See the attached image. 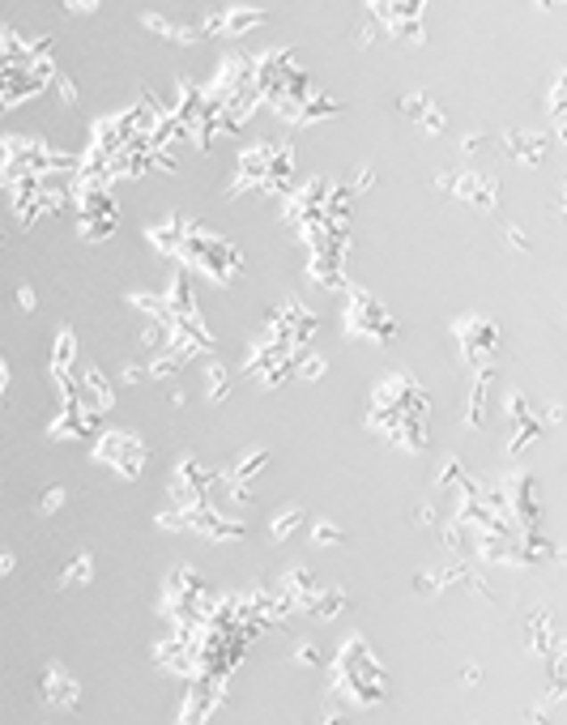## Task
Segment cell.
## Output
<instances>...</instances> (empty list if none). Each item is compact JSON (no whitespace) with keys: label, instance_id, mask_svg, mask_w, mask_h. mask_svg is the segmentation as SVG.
<instances>
[{"label":"cell","instance_id":"obj_1","mask_svg":"<svg viewBox=\"0 0 567 725\" xmlns=\"http://www.w3.org/2000/svg\"><path fill=\"white\" fill-rule=\"evenodd\" d=\"M346 334L350 337H363V342H375V346H389L397 342L401 334V320L375 299L367 286H346Z\"/></svg>","mask_w":567,"mask_h":725},{"label":"cell","instance_id":"obj_2","mask_svg":"<svg viewBox=\"0 0 567 725\" xmlns=\"http://www.w3.org/2000/svg\"><path fill=\"white\" fill-rule=\"evenodd\" d=\"M103 470H111L116 478L124 482H137L141 474H145V461H150V452H145V440L137 432H103L94 440V449H90Z\"/></svg>","mask_w":567,"mask_h":725},{"label":"cell","instance_id":"obj_3","mask_svg":"<svg viewBox=\"0 0 567 725\" xmlns=\"http://www.w3.org/2000/svg\"><path fill=\"white\" fill-rule=\"evenodd\" d=\"M452 337H456V350L465 358V367L495 363V354H499V325L482 312L456 316V320H452Z\"/></svg>","mask_w":567,"mask_h":725},{"label":"cell","instance_id":"obj_4","mask_svg":"<svg viewBox=\"0 0 567 725\" xmlns=\"http://www.w3.org/2000/svg\"><path fill=\"white\" fill-rule=\"evenodd\" d=\"M372 406H389V410H397V414L427 418L431 414V392L414 372H389L372 389Z\"/></svg>","mask_w":567,"mask_h":725},{"label":"cell","instance_id":"obj_5","mask_svg":"<svg viewBox=\"0 0 567 725\" xmlns=\"http://www.w3.org/2000/svg\"><path fill=\"white\" fill-rule=\"evenodd\" d=\"M508 487V512L516 530H538L542 516H546V495H542V478L529 470H516L504 478Z\"/></svg>","mask_w":567,"mask_h":725},{"label":"cell","instance_id":"obj_6","mask_svg":"<svg viewBox=\"0 0 567 725\" xmlns=\"http://www.w3.org/2000/svg\"><path fill=\"white\" fill-rule=\"evenodd\" d=\"M269 107H274L277 119H286V124H294V128H312V124L337 119L341 111H346V103H341V98L316 95V90L303 98V103H286V98H277V103H269Z\"/></svg>","mask_w":567,"mask_h":725},{"label":"cell","instance_id":"obj_7","mask_svg":"<svg viewBox=\"0 0 567 725\" xmlns=\"http://www.w3.org/2000/svg\"><path fill=\"white\" fill-rule=\"evenodd\" d=\"M188 533H201L210 542H239V538H248V521L226 516L214 499H205V504L188 508Z\"/></svg>","mask_w":567,"mask_h":725},{"label":"cell","instance_id":"obj_8","mask_svg":"<svg viewBox=\"0 0 567 725\" xmlns=\"http://www.w3.org/2000/svg\"><path fill=\"white\" fill-rule=\"evenodd\" d=\"M525 653L538 662V666H546L550 657L567 653L563 631L555 628V619H550L546 606H538V610H529L525 614Z\"/></svg>","mask_w":567,"mask_h":725},{"label":"cell","instance_id":"obj_9","mask_svg":"<svg viewBox=\"0 0 567 725\" xmlns=\"http://www.w3.org/2000/svg\"><path fill=\"white\" fill-rule=\"evenodd\" d=\"M73 375H78V406H86V410H94V414L116 410V384L103 375L98 363H78Z\"/></svg>","mask_w":567,"mask_h":725},{"label":"cell","instance_id":"obj_10","mask_svg":"<svg viewBox=\"0 0 567 725\" xmlns=\"http://www.w3.org/2000/svg\"><path fill=\"white\" fill-rule=\"evenodd\" d=\"M490 392H495V363H482L473 367V380L465 389V401H461V427H487V414H490Z\"/></svg>","mask_w":567,"mask_h":725},{"label":"cell","instance_id":"obj_11","mask_svg":"<svg viewBox=\"0 0 567 725\" xmlns=\"http://www.w3.org/2000/svg\"><path fill=\"white\" fill-rule=\"evenodd\" d=\"M499 179L487 176V171H456V184H452V196L456 201H465L470 210L478 214H495V205H499Z\"/></svg>","mask_w":567,"mask_h":725},{"label":"cell","instance_id":"obj_12","mask_svg":"<svg viewBox=\"0 0 567 725\" xmlns=\"http://www.w3.org/2000/svg\"><path fill=\"white\" fill-rule=\"evenodd\" d=\"M39 700L52 708H64V713H73L81 704V683L69 674L64 666H43V679H39Z\"/></svg>","mask_w":567,"mask_h":725},{"label":"cell","instance_id":"obj_13","mask_svg":"<svg viewBox=\"0 0 567 725\" xmlns=\"http://www.w3.org/2000/svg\"><path fill=\"white\" fill-rule=\"evenodd\" d=\"M98 418L103 414L86 410L78 401H69V406H56V418L47 423V435L52 440H90L98 432Z\"/></svg>","mask_w":567,"mask_h":725},{"label":"cell","instance_id":"obj_14","mask_svg":"<svg viewBox=\"0 0 567 725\" xmlns=\"http://www.w3.org/2000/svg\"><path fill=\"white\" fill-rule=\"evenodd\" d=\"M550 133H529V128H508L504 137H499V145H504V154H512L521 167H542L546 162V154H550Z\"/></svg>","mask_w":567,"mask_h":725},{"label":"cell","instance_id":"obj_15","mask_svg":"<svg viewBox=\"0 0 567 725\" xmlns=\"http://www.w3.org/2000/svg\"><path fill=\"white\" fill-rule=\"evenodd\" d=\"M308 282L316 291H329V294H341L350 286L346 277V256L337 252H308Z\"/></svg>","mask_w":567,"mask_h":725},{"label":"cell","instance_id":"obj_16","mask_svg":"<svg viewBox=\"0 0 567 725\" xmlns=\"http://www.w3.org/2000/svg\"><path fill=\"white\" fill-rule=\"evenodd\" d=\"M184 231H188V214H184V210H171L162 222H150V227H145V239H150V248H154L158 256H171V260H176Z\"/></svg>","mask_w":567,"mask_h":725},{"label":"cell","instance_id":"obj_17","mask_svg":"<svg viewBox=\"0 0 567 725\" xmlns=\"http://www.w3.org/2000/svg\"><path fill=\"white\" fill-rule=\"evenodd\" d=\"M282 593H286V602L294 606V614H303V610L312 606V597L320 593V581L312 576V568H303V564H294V568H286V576H282Z\"/></svg>","mask_w":567,"mask_h":725},{"label":"cell","instance_id":"obj_18","mask_svg":"<svg viewBox=\"0 0 567 725\" xmlns=\"http://www.w3.org/2000/svg\"><path fill=\"white\" fill-rule=\"evenodd\" d=\"M162 299H167V308H171V316H176V320L201 312V308H196V291H193V274H188L184 265H176V274H171V282H167Z\"/></svg>","mask_w":567,"mask_h":725},{"label":"cell","instance_id":"obj_19","mask_svg":"<svg viewBox=\"0 0 567 725\" xmlns=\"http://www.w3.org/2000/svg\"><path fill=\"white\" fill-rule=\"evenodd\" d=\"M222 13V35L226 39H243L248 30H256V26H265V9H256V4H226V9H218Z\"/></svg>","mask_w":567,"mask_h":725},{"label":"cell","instance_id":"obj_20","mask_svg":"<svg viewBox=\"0 0 567 725\" xmlns=\"http://www.w3.org/2000/svg\"><path fill=\"white\" fill-rule=\"evenodd\" d=\"M141 26H145V30H154L158 39L176 43V47H193V43L201 39V26H179V21L162 18V13H141Z\"/></svg>","mask_w":567,"mask_h":725},{"label":"cell","instance_id":"obj_21","mask_svg":"<svg viewBox=\"0 0 567 725\" xmlns=\"http://www.w3.org/2000/svg\"><path fill=\"white\" fill-rule=\"evenodd\" d=\"M546 116H550V137L567 141V73H563V69H559V73H555V81H550Z\"/></svg>","mask_w":567,"mask_h":725},{"label":"cell","instance_id":"obj_22","mask_svg":"<svg viewBox=\"0 0 567 725\" xmlns=\"http://www.w3.org/2000/svg\"><path fill=\"white\" fill-rule=\"evenodd\" d=\"M346 606H350V593H346V589L341 585H320V593L312 597V606L303 610V614H312L316 623H333Z\"/></svg>","mask_w":567,"mask_h":725},{"label":"cell","instance_id":"obj_23","mask_svg":"<svg viewBox=\"0 0 567 725\" xmlns=\"http://www.w3.org/2000/svg\"><path fill=\"white\" fill-rule=\"evenodd\" d=\"M176 478H184V482H193V487H201L210 499H214V490H218V482L226 478V474H218V470H210L205 461H196V457H179V465H176Z\"/></svg>","mask_w":567,"mask_h":725},{"label":"cell","instance_id":"obj_24","mask_svg":"<svg viewBox=\"0 0 567 725\" xmlns=\"http://www.w3.org/2000/svg\"><path fill=\"white\" fill-rule=\"evenodd\" d=\"M269 158H274V141H252V145H243V150H239L235 171H239V176L260 179L265 171H269Z\"/></svg>","mask_w":567,"mask_h":725},{"label":"cell","instance_id":"obj_25","mask_svg":"<svg viewBox=\"0 0 567 725\" xmlns=\"http://www.w3.org/2000/svg\"><path fill=\"white\" fill-rule=\"evenodd\" d=\"M124 303L128 308H137L145 320H158V325H171L176 316H171V308H167V299L162 294H154V291H128L124 294Z\"/></svg>","mask_w":567,"mask_h":725},{"label":"cell","instance_id":"obj_26","mask_svg":"<svg viewBox=\"0 0 567 725\" xmlns=\"http://www.w3.org/2000/svg\"><path fill=\"white\" fill-rule=\"evenodd\" d=\"M119 231V214H81L78 218V235L86 243H107Z\"/></svg>","mask_w":567,"mask_h":725},{"label":"cell","instance_id":"obj_27","mask_svg":"<svg viewBox=\"0 0 567 725\" xmlns=\"http://www.w3.org/2000/svg\"><path fill=\"white\" fill-rule=\"evenodd\" d=\"M52 367L56 372H73L78 367V334L69 325L56 329V337H52Z\"/></svg>","mask_w":567,"mask_h":725},{"label":"cell","instance_id":"obj_28","mask_svg":"<svg viewBox=\"0 0 567 725\" xmlns=\"http://www.w3.org/2000/svg\"><path fill=\"white\" fill-rule=\"evenodd\" d=\"M542 432H546V427H542V418H538V414H533V418H525V423H512V427H508V452H512V457H525L529 444H538V440H542Z\"/></svg>","mask_w":567,"mask_h":725},{"label":"cell","instance_id":"obj_29","mask_svg":"<svg viewBox=\"0 0 567 725\" xmlns=\"http://www.w3.org/2000/svg\"><path fill=\"white\" fill-rule=\"evenodd\" d=\"M184 367H188V363H184L176 350H167V346H162V350H150V363H145V380H176Z\"/></svg>","mask_w":567,"mask_h":725},{"label":"cell","instance_id":"obj_30","mask_svg":"<svg viewBox=\"0 0 567 725\" xmlns=\"http://www.w3.org/2000/svg\"><path fill=\"white\" fill-rule=\"evenodd\" d=\"M303 521H308V512L299 508V504H294V508H277V516L269 521V538H274V542H291L294 533L303 530Z\"/></svg>","mask_w":567,"mask_h":725},{"label":"cell","instance_id":"obj_31","mask_svg":"<svg viewBox=\"0 0 567 725\" xmlns=\"http://www.w3.org/2000/svg\"><path fill=\"white\" fill-rule=\"evenodd\" d=\"M90 581H94V555L81 550V555H73V564L60 572V589H81V585H90Z\"/></svg>","mask_w":567,"mask_h":725},{"label":"cell","instance_id":"obj_32","mask_svg":"<svg viewBox=\"0 0 567 725\" xmlns=\"http://www.w3.org/2000/svg\"><path fill=\"white\" fill-rule=\"evenodd\" d=\"M226 397H231V375H226V367L214 358V363L205 367V401H210V406H222Z\"/></svg>","mask_w":567,"mask_h":725},{"label":"cell","instance_id":"obj_33","mask_svg":"<svg viewBox=\"0 0 567 725\" xmlns=\"http://www.w3.org/2000/svg\"><path fill=\"white\" fill-rule=\"evenodd\" d=\"M265 465H269V449H243L235 457V465L226 470V478H256Z\"/></svg>","mask_w":567,"mask_h":725},{"label":"cell","instance_id":"obj_34","mask_svg":"<svg viewBox=\"0 0 567 725\" xmlns=\"http://www.w3.org/2000/svg\"><path fill=\"white\" fill-rule=\"evenodd\" d=\"M218 487L226 490V504H231V508H252V504H256L252 478H222Z\"/></svg>","mask_w":567,"mask_h":725},{"label":"cell","instance_id":"obj_35","mask_svg":"<svg viewBox=\"0 0 567 725\" xmlns=\"http://www.w3.org/2000/svg\"><path fill=\"white\" fill-rule=\"evenodd\" d=\"M167 495H171V504H176L179 512H188V508H196V504H205L210 495L201 487H193V482H184V478H171V487H167Z\"/></svg>","mask_w":567,"mask_h":725},{"label":"cell","instance_id":"obj_36","mask_svg":"<svg viewBox=\"0 0 567 725\" xmlns=\"http://www.w3.org/2000/svg\"><path fill=\"white\" fill-rule=\"evenodd\" d=\"M435 530H440V547L448 550V559H452V555H465V550H470V530H465L461 521L435 525Z\"/></svg>","mask_w":567,"mask_h":725},{"label":"cell","instance_id":"obj_37","mask_svg":"<svg viewBox=\"0 0 567 725\" xmlns=\"http://www.w3.org/2000/svg\"><path fill=\"white\" fill-rule=\"evenodd\" d=\"M525 418H533V401H529L521 389H508L504 392V423H525Z\"/></svg>","mask_w":567,"mask_h":725},{"label":"cell","instance_id":"obj_38","mask_svg":"<svg viewBox=\"0 0 567 725\" xmlns=\"http://www.w3.org/2000/svg\"><path fill=\"white\" fill-rule=\"evenodd\" d=\"M325 372H329V363H325L320 354H312V350H303L299 358H294V375H299L303 384H316V380H325Z\"/></svg>","mask_w":567,"mask_h":725},{"label":"cell","instance_id":"obj_39","mask_svg":"<svg viewBox=\"0 0 567 725\" xmlns=\"http://www.w3.org/2000/svg\"><path fill=\"white\" fill-rule=\"evenodd\" d=\"M461 478H465V465H461L456 457H444V461H440V470H435V490H452Z\"/></svg>","mask_w":567,"mask_h":725},{"label":"cell","instance_id":"obj_40","mask_svg":"<svg viewBox=\"0 0 567 725\" xmlns=\"http://www.w3.org/2000/svg\"><path fill=\"white\" fill-rule=\"evenodd\" d=\"M47 90H56L64 107H78V103H81V95H78V86H73V78H69V73H60V69H52V81H47Z\"/></svg>","mask_w":567,"mask_h":725},{"label":"cell","instance_id":"obj_41","mask_svg":"<svg viewBox=\"0 0 567 725\" xmlns=\"http://www.w3.org/2000/svg\"><path fill=\"white\" fill-rule=\"evenodd\" d=\"M427 107H431V95H427V90H410V95L397 98V111H401L406 119H418L423 111H427Z\"/></svg>","mask_w":567,"mask_h":725},{"label":"cell","instance_id":"obj_42","mask_svg":"<svg viewBox=\"0 0 567 725\" xmlns=\"http://www.w3.org/2000/svg\"><path fill=\"white\" fill-rule=\"evenodd\" d=\"M312 542H316V547H341V542H346V530H341V525H333V521H316V525H312Z\"/></svg>","mask_w":567,"mask_h":725},{"label":"cell","instance_id":"obj_43","mask_svg":"<svg viewBox=\"0 0 567 725\" xmlns=\"http://www.w3.org/2000/svg\"><path fill=\"white\" fill-rule=\"evenodd\" d=\"M154 525L158 530H167V533H188V512H179L176 504H171V508H162L154 516Z\"/></svg>","mask_w":567,"mask_h":725},{"label":"cell","instance_id":"obj_44","mask_svg":"<svg viewBox=\"0 0 567 725\" xmlns=\"http://www.w3.org/2000/svg\"><path fill=\"white\" fill-rule=\"evenodd\" d=\"M372 188H375V167L372 162H358L350 171V193L358 196V193H372Z\"/></svg>","mask_w":567,"mask_h":725},{"label":"cell","instance_id":"obj_45","mask_svg":"<svg viewBox=\"0 0 567 725\" xmlns=\"http://www.w3.org/2000/svg\"><path fill=\"white\" fill-rule=\"evenodd\" d=\"M414 593H418V597H435V593H444V589H440L435 568H418V572H414Z\"/></svg>","mask_w":567,"mask_h":725},{"label":"cell","instance_id":"obj_46","mask_svg":"<svg viewBox=\"0 0 567 725\" xmlns=\"http://www.w3.org/2000/svg\"><path fill=\"white\" fill-rule=\"evenodd\" d=\"M418 128H423V133H431V137H440V133H444V128H448V119H444V111H440V107H435V103H431L427 111H423V116H418Z\"/></svg>","mask_w":567,"mask_h":725},{"label":"cell","instance_id":"obj_47","mask_svg":"<svg viewBox=\"0 0 567 725\" xmlns=\"http://www.w3.org/2000/svg\"><path fill=\"white\" fill-rule=\"evenodd\" d=\"M64 499H69V495H64V487H47L39 495V512H43V516H56V512L64 508Z\"/></svg>","mask_w":567,"mask_h":725},{"label":"cell","instance_id":"obj_48","mask_svg":"<svg viewBox=\"0 0 567 725\" xmlns=\"http://www.w3.org/2000/svg\"><path fill=\"white\" fill-rule=\"evenodd\" d=\"M294 662H299V666H325V653H320L312 640H299V645H294Z\"/></svg>","mask_w":567,"mask_h":725},{"label":"cell","instance_id":"obj_49","mask_svg":"<svg viewBox=\"0 0 567 725\" xmlns=\"http://www.w3.org/2000/svg\"><path fill=\"white\" fill-rule=\"evenodd\" d=\"M487 150H490V133H482V128H473V133L461 137V154H487Z\"/></svg>","mask_w":567,"mask_h":725},{"label":"cell","instance_id":"obj_50","mask_svg":"<svg viewBox=\"0 0 567 725\" xmlns=\"http://www.w3.org/2000/svg\"><path fill=\"white\" fill-rule=\"evenodd\" d=\"M141 346H145V350H162V346H167V325L150 320V329H141Z\"/></svg>","mask_w":567,"mask_h":725},{"label":"cell","instance_id":"obj_51","mask_svg":"<svg viewBox=\"0 0 567 725\" xmlns=\"http://www.w3.org/2000/svg\"><path fill=\"white\" fill-rule=\"evenodd\" d=\"M427 0H392V18H423Z\"/></svg>","mask_w":567,"mask_h":725},{"label":"cell","instance_id":"obj_52","mask_svg":"<svg viewBox=\"0 0 567 725\" xmlns=\"http://www.w3.org/2000/svg\"><path fill=\"white\" fill-rule=\"evenodd\" d=\"M567 423V406L563 401H546L542 406V427H563Z\"/></svg>","mask_w":567,"mask_h":725},{"label":"cell","instance_id":"obj_53","mask_svg":"<svg viewBox=\"0 0 567 725\" xmlns=\"http://www.w3.org/2000/svg\"><path fill=\"white\" fill-rule=\"evenodd\" d=\"M508 248L512 252H533V243H529V235H525V227H516V222H508Z\"/></svg>","mask_w":567,"mask_h":725},{"label":"cell","instance_id":"obj_54","mask_svg":"<svg viewBox=\"0 0 567 725\" xmlns=\"http://www.w3.org/2000/svg\"><path fill=\"white\" fill-rule=\"evenodd\" d=\"M414 525H418V530H435V525H440L435 504H418V508H414Z\"/></svg>","mask_w":567,"mask_h":725},{"label":"cell","instance_id":"obj_55","mask_svg":"<svg viewBox=\"0 0 567 725\" xmlns=\"http://www.w3.org/2000/svg\"><path fill=\"white\" fill-rule=\"evenodd\" d=\"M375 39H380V26H375V21H363V26L354 30V47H372Z\"/></svg>","mask_w":567,"mask_h":725},{"label":"cell","instance_id":"obj_56","mask_svg":"<svg viewBox=\"0 0 567 725\" xmlns=\"http://www.w3.org/2000/svg\"><path fill=\"white\" fill-rule=\"evenodd\" d=\"M145 380V363H124L119 367V384H141Z\"/></svg>","mask_w":567,"mask_h":725},{"label":"cell","instance_id":"obj_57","mask_svg":"<svg viewBox=\"0 0 567 725\" xmlns=\"http://www.w3.org/2000/svg\"><path fill=\"white\" fill-rule=\"evenodd\" d=\"M18 308L21 312H35L39 308V291L35 286H18Z\"/></svg>","mask_w":567,"mask_h":725},{"label":"cell","instance_id":"obj_58","mask_svg":"<svg viewBox=\"0 0 567 725\" xmlns=\"http://www.w3.org/2000/svg\"><path fill=\"white\" fill-rule=\"evenodd\" d=\"M452 184H456V171H448V167H444V171H440V176H435V188H440V193H448V196H452Z\"/></svg>","mask_w":567,"mask_h":725},{"label":"cell","instance_id":"obj_59","mask_svg":"<svg viewBox=\"0 0 567 725\" xmlns=\"http://www.w3.org/2000/svg\"><path fill=\"white\" fill-rule=\"evenodd\" d=\"M64 9H69V13H94V9H98V0H69Z\"/></svg>","mask_w":567,"mask_h":725},{"label":"cell","instance_id":"obj_60","mask_svg":"<svg viewBox=\"0 0 567 725\" xmlns=\"http://www.w3.org/2000/svg\"><path fill=\"white\" fill-rule=\"evenodd\" d=\"M13 568H18V555L13 550H0V576H9Z\"/></svg>","mask_w":567,"mask_h":725},{"label":"cell","instance_id":"obj_61","mask_svg":"<svg viewBox=\"0 0 567 725\" xmlns=\"http://www.w3.org/2000/svg\"><path fill=\"white\" fill-rule=\"evenodd\" d=\"M478 679H482V670H478V666H465V670H461V683H478Z\"/></svg>","mask_w":567,"mask_h":725},{"label":"cell","instance_id":"obj_62","mask_svg":"<svg viewBox=\"0 0 567 725\" xmlns=\"http://www.w3.org/2000/svg\"><path fill=\"white\" fill-rule=\"evenodd\" d=\"M4 392H9V363L0 358V397H4Z\"/></svg>","mask_w":567,"mask_h":725},{"label":"cell","instance_id":"obj_63","mask_svg":"<svg viewBox=\"0 0 567 725\" xmlns=\"http://www.w3.org/2000/svg\"><path fill=\"white\" fill-rule=\"evenodd\" d=\"M533 4H538V9H555L559 0H533Z\"/></svg>","mask_w":567,"mask_h":725}]
</instances>
